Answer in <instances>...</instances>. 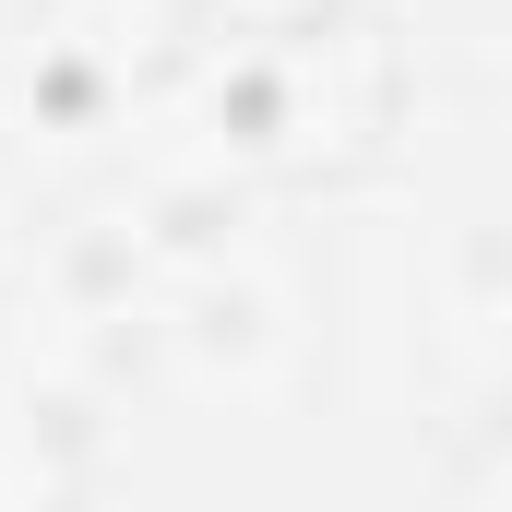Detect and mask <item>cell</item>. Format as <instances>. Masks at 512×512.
Returning a JSON list of instances; mask_svg holds the SVG:
<instances>
[{
    "label": "cell",
    "instance_id": "1",
    "mask_svg": "<svg viewBox=\"0 0 512 512\" xmlns=\"http://www.w3.org/2000/svg\"><path fill=\"white\" fill-rule=\"evenodd\" d=\"M227 108H239L227 131H239V155L262 179L358 191L393 155V131H405V36L358 0V12H334V24H310L286 48L227 60Z\"/></svg>",
    "mask_w": 512,
    "mask_h": 512
},
{
    "label": "cell",
    "instance_id": "2",
    "mask_svg": "<svg viewBox=\"0 0 512 512\" xmlns=\"http://www.w3.org/2000/svg\"><path fill=\"white\" fill-rule=\"evenodd\" d=\"M36 60H48L60 108L143 96L179 60V0H36Z\"/></svg>",
    "mask_w": 512,
    "mask_h": 512
},
{
    "label": "cell",
    "instance_id": "3",
    "mask_svg": "<svg viewBox=\"0 0 512 512\" xmlns=\"http://www.w3.org/2000/svg\"><path fill=\"white\" fill-rule=\"evenodd\" d=\"M334 12H358V0H179V48L251 60V48H286V36H310V24H334Z\"/></svg>",
    "mask_w": 512,
    "mask_h": 512
}]
</instances>
